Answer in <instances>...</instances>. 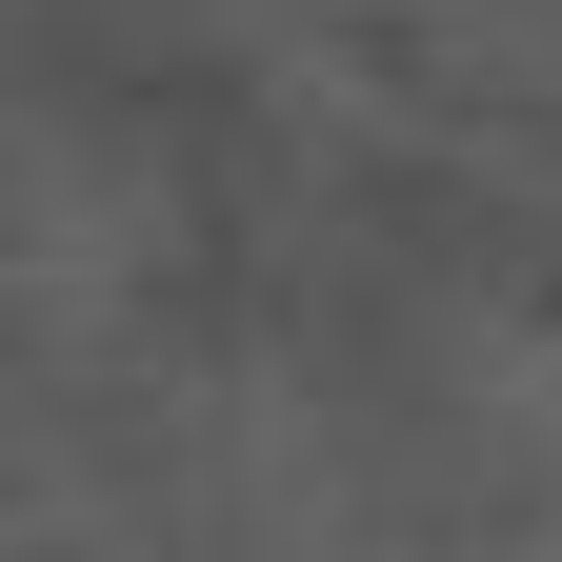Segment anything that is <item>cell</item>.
<instances>
[]
</instances>
